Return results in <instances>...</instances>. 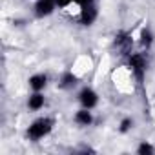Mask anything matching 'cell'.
Listing matches in <instances>:
<instances>
[{
  "label": "cell",
  "instance_id": "obj_1",
  "mask_svg": "<svg viewBox=\"0 0 155 155\" xmlns=\"http://www.w3.org/2000/svg\"><path fill=\"white\" fill-rule=\"evenodd\" d=\"M51 130H53V120L48 119V117H42V119H37V120L28 128V137H29L31 140H40V139H44Z\"/></svg>",
  "mask_w": 155,
  "mask_h": 155
},
{
  "label": "cell",
  "instance_id": "obj_2",
  "mask_svg": "<svg viewBox=\"0 0 155 155\" xmlns=\"http://www.w3.org/2000/svg\"><path fill=\"white\" fill-rule=\"evenodd\" d=\"M128 64H130L131 73L135 75V79H137L139 82H142V81H144V75H146V58H144V55H140V53L130 55Z\"/></svg>",
  "mask_w": 155,
  "mask_h": 155
},
{
  "label": "cell",
  "instance_id": "obj_3",
  "mask_svg": "<svg viewBox=\"0 0 155 155\" xmlns=\"http://www.w3.org/2000/svg\"><path fill=\"white\" fill-rule=\"evenodd\" d=\"M79 101H81L82 108H88V110H91V108H95V106H97V102H99V97H97V93H95L93 90H90V88H84V90L79 93Z\"/></svg>",
  "mask_w": 155,
  "mask_h": 155
},
{
  "label": "cell",
  "instance_id": "obj_4",
  "mask_svg": "<svg viewBox=\"0 0 155 155\" xmlns=\"http://www.w3.org/2000/svg\"><path fill=\"white\" fill-rule=\"evenodd\" d=\"M95 20H97V8H95V4L82 6L81 8V22L84 26H91Z\"/></svg>",
  "mask_w": 155,
  "mask_h": 155
},
{
  "label": "cell",
  "instance_id": "obj_5",
  "mask_svg": "<svg viewBox=\"0 0 155 155\" xmlns=\"http://www.w3.org/2000/svg\"><path fill=\"white\" fill-rule=\"evenodd\" d=\"M55 0H38V2L35 4V15L37 17H48L53 13L55 9Z\"/></svg>",
  "mask_w": 155,
  "mask_h": 155
},
{
  "label": "cell",
  "instance_id": "obj_6",
  "mask_svg": "<svg viewBox=\"0 0 155 155\" xmlns=\"http://www.w3.org/2000/svg\"><path fill=\"white\" fill-rule=\"evenodd\" d=\"M75 122L81 124V126H90L93 122V117H91V111L88 108H82L81 111L75 113Z\"/></svg>",
  "mask_w": 155,
  "mask_h": 155
},
{
  "label": "cell",
  "instance_id": "obj_7",
  "mask_svg": "<svg viewBox=\"0 0 155 155\" xmlns=\"http://www.w3.org/2000/svg\"><path fill=\"white\" fill-rule=\"evenodd\" d=\"M115 46H117L122 53H130V51H131V38H130V35H126V33L117 35V38H115Z\"/></svg>",
  "mask_w": 155,
  "mask_h": 155
},
{
  "label": "cell",
  "instance_id": "obj_8",
  "mask_svg": "<svg viewBox=\"0 0 155 155\" xmlns=\"http://www.w3.org/2000/svg\"><path fill=\"white\" fill-rule=\"evenodd\" d=\"M46 82H48V77H46V75H42V73H38V75H33L31 79H29V86H31L35 91H40V90H44Z\"/></svg>",
  "mask_w": 155,
  "mask_h": 155
},
{
  "label": "cell",
  "instance_id": "obj_9",
  "mask_svg": "<svg viewBox=\"0 0 155 155\" xmlns=\"http://www.w3.org/2000/svg\"><path fill=\"white\" fill-rule=\"evenodd\" d=\"M44 95L42 93H33L31 97H29V101H28V106H29V110H33V111H37V110H40L42 106H44Z\"/></svg>",
  "mask_w": 155,
  "mask_h": 155
},
{
  "label": "cell",
  "instance_id": "obj_10",
  "mask_svg": "<svg viewBox=\"0 0 155 155\" xmlns=\"http://www.w3.org/2000/svg\"><path fill=\"white\" fill-rule=\"evenodd\" d=\"M77 84V77L73 73H64L62 75V79H60V88L68 90V88H73Z\"/></svg>",
  "mask_w": 155,
  "mask_h": 155
},
{
  "label": "cell",
  "instance_id": "obj_11",
  "mask_svg": "<svg viewBox=\"0 0 155 155\" xmlns=\"http://www.w3.org/2000/svg\"><path fill=\"white\" fill-rule=\"evenodd\" d=\"M151 42H153V35H151V31L150 29H144L142 33H140V44L142 46H151Z\"/></svg>",
  "mask_w": 155,
  "mask_h": 155
},
{
  "label": "cell",
  "instance_id": "obj_12",
  "mask_svg": "<svg viewBox=\"0 0 155 155\" xmlns=\"http://www.w3.org/2000/svg\"><path fill=\"white\" fill-rule=\"evenodd\" d=\"M140 155H146V153H153L155 150H153V146L151 144H148V142H142L140 146H139V150H137Z\"/></svg>",
  "mask_w": 155,
  "mask_h": 155
},
{
  "label": "cell",
  "instance_id": "obj_13",
  "mask_svg": "<svg viewBox=\"0 0 155 155\" xmlns=\"http://www.w3.org/2000/svg\"><path fill=\"white\" fill-rule=\"evenodd\" d=\"M131 126H133V120H131V119H124V120L120 122V131H128Z\"/></svg>",
  "mask_w": 155,
  "mask_h": 155
},
{
  "label": "cell",
  "instance_id": "obj_14",
  "mask_svg": "<svg viewBox=\"0 0 155 155\" xmlns=\"http://www.w3.org/2000/svg\"><path fill=\"white\" fill-rule=\"evenodd\" d=\"M71 2H75V0H55V4H57L58 8H68Z\"/></svg>",
  "mask_w": 155,
  "mask_h": 155
},
{
  "label": "cell",
  "instance_id": "obj_15",
  "mask_svg": "<svg viewBox=\"0 0 155 155\" xmlns=\"http://www.w3.org/2000/svg\"><path fill=\"white\" fill-rule=\"evenodd\" d=\"M75 4H79V6L82 8V6H91V4H95V0H75Z\"/></svg>",
  "mask_w": 155,
  "mask_h": 155
}]
</instances>
